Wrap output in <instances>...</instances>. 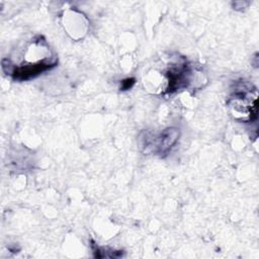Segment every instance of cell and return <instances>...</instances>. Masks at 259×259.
<instances>
[{
  "label": "cell",
  "instance_id": "obj_1",
  "mask_svg": "<svg viewBox=\"0 0 259 259\" xmlns=\"http://www.w3.org/2000/svg\"><path fill=\"white\" fill-rule=\"evenodd\" d=\"M15 58L16 61L3 59L2 70L17 81L35 78L42 72L54 68L58 63L55 52L40 35L27 41Z\"/></svg>",
  "mask_w": 259,
  "mask_h": 259
},
{
  "label": "cell",
  "instance_id": "obj_3",
  "mask_svg": "<svg viewBox=\"0 0 259 259\" xmlns=\"http://www.w3.org/2000/svg\"><path fill=\"white\" fill-rule=\"evenodd\" d=\"M180 136V132L176 127L165 128L157 138L155 142V153L161 157H164L177 143Z\"/></svg>",
  "mask_w": 259,
  "mask_h": 259
},
{
  "label": "cell",
  "instance_id": "obj_2",
  "mask_svg": "<svg viewBox=\"0 0 259 259\" xmlns=\"http://www.w3.org/2000/svg\"><path fill=\"white\" fill-rule=\"evenodd\" d=\"M257 90L245 88L235 91L228 100V106L235 119L252 121L257 117Z\"/></svg>",
  "mask_w": 259,
  "mask_h": 259
}]
</instances>
